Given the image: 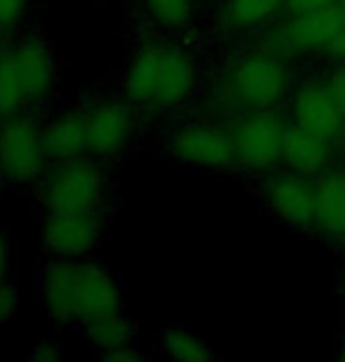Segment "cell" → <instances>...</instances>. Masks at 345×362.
<instances>
[{"label": "cell", "mask_w": 345, "mask_h": 362, "mask_svg": "<svg viewBox=\"0 0 345 362\" xmlns=\"http://www.w3.org/2000/svg\"><path fill=\"white\" fill-rule=\"evenodd\" d=\"M143 7L162 28H181L195 12V0H143Z\"/></svg>", "instance_id": "cell-20"}, {"label": "cell", "mask_w": 345, "mask_h": 362, "mask_svg": "<svg viewBox=\"0 0 345 362\" xmlns=\"http://www.w3.org/2000/svg\"><path fill=\"white\" fill-rule=\"evenodd\" d=\"M106 212H42L38 238L52 259L90 257L104 235Z\"/></svg>", "instance_id": "cell-8"}, {"label": "cell", "mask_w": 345, "mask_h": 362, "mask_svg": "<svg viewBox=\"0 0 345 362\" xmlns=\"http://www.w3.org/2000/svg\"><path fill=\"white\" fill-rule=\"evenodd\" d=\"M87 115L90 156L106 160L125 153L134 136L132 104L120 99H102L85 108Z\"/></svg>", "instance_id": "cell-10"}, {"label": "cell", "mask_w": 345, "mask_h": 362, "mask_svg": "<svg viewBox=\"0 0 345 362\" xmlns=\"http://www.w3.org/2000/svg\"><path fill=\"white\" fill-rule=\"evenodd\" d=\"M291 115L296 125L310 129V132H317L332 141L339 139L345 129V118L341 108L329 88L322 83H303L293 92Z\"/></svg>", "instance_id": "cell-13"}, {"label": "cell", "mask_w": 345, "mask_h": 362, "mask_svg": "<svg viewBox=\"0 0 345 362\" xmlns=\"http://www.w3.org/2000/svg\"><path fill=\"white\" fill-rule=\"evenodd\" d=\"M198 85V69L181 45L148 40L136 47L125 74L129 104L148 113L174 111L190 99Z\"/></svg>", "instance_id": "cell-2"}, {"label": "cell", "mask_w": 345, "mask_h": 362, "mask_svg": "<svg viewBox=\"0 0 345 362\" xmlns=\"http://www.w3.org/2000/svg\"><path fill=\"white\" fill-rule=\"evenodd\" d=\"M345 24V10L341 5L327 10L291 14L289 21L272 31V45L286 54H308L327 49L334 33Z\"/></svg>", "instance_id": "cell-11"}, {"label": "cell", "mask_w": 345, "mask_h": 362, "mask_svg": "<svg viewBox=\"0 0 345 362\" xmlns=\"http://www.w3.org/2000/svg\"><path fill=\"white\" fill-rule=\"evenodd\" d=\"M160 353L178 362H207L214 358V351L207 339L183 327H167L157 339Z\"/></svg>", "instance_id": "cell-18"}, {"label": "cell", "mask_w": 345, "mask_h": 362, "mask_svg": "<svg viewBox=\"0 0 345 362\" xmlns=\"http://www.w3.org/2000/svg\"><path fill=\"white\" fill-rule=\"evenodd\" d=\"M265 200L272 214L293 228H308L317 223L315 186L303 175H279L265 186Z\"/></svg>", "instance_id": "cell-12"}, {"label": "cell", "mask_w": 345, "mask_h": 362, "mask_svg": "<svg viewBox=\"0 0 345 362\" xmlns=\"http://www.w3.org/2000/svg\"><path fill=\"white\" fill-rule=\"evenodd\" d=\"M17 306H19V287L17 282L7 278L0 282V327L17 315Z\"/></svg>", "instance_id": "cell-22"}, {"label": "cell", "mask_w": 345, "mask_h": 362, "mask_svg": "<svg viewBox=\"0 0 345 362\" xmlns=\"http://www.w3.org/2000/svg\"><path fill=\"white\" fill-rule=\"evenodd\" d=\"M61 346L52 341V339H42V341H38L33 346V351L28 353V358L31 360H42V362H47V360H54V358H59L61 356Z\"/></svg>", "instance_id": "cell-26"}, {"label": "cell", "mask_w": 345, "mask_h": 362, "mask_svg": "<svg viewBox=\"0 0 345 362\" xmlns=\"http://www.w3.org/2000/svg\"><path fill=\"white\" fill-rule=\"evenodd\" d=\"M109 175L95 156L49 163L38 181L42 212H106Z\"/></svg>", "instance_id": "cell-4"}, {"label": "cell", "mask_w": 345, "mask_h": 362, "mask_svg": "<svg viewBox=\"0 0 345 362\" xmlns=\"http://www.w3.org/2000/svg\"><path fill=\"white\" fill-rule=\"evenodd\" d=\"M5 184H7V179L3 177V172H0V193H3V188H5Z\"/></svg>", "instance_id": "cell-30"}, {"label": "cell", "mask_w": 345, "mask_h": 362, "mask_svg": "<svg viewBox=\"0 0 345 362\" xmlns=\"http://www.w3.org/2000/svg\"><path fill=\"white\" fill-rule=\"evenodd\" d=\"M167 151L174 160L198 170L217 172L237 163L233 132L212 122H186L171 129Z\"/></svg>", "instance_id": "cell-7"}, {"label": "cell", "mask_w": 345, "mask_h": 362, "mask_svg": "<svg viewBox=\"0 0 345 362\" xmlns=\"http://www.w3.org/2000/svg\"><path fill=\"white\" fill-rule=\"evenodd\" d=\"M42 144H45L49 163L90 156L87 115H85V111L68 108V111L56 113L52 120L42 125Z\"/></svg>", "instance_id": "cell-14"}, {"label": "cell", "mask_w": 345, "mask_h": 362, "mask_svg": "<svg viewBox=\"0 0 345 362\" xmlns=\"http://www.w3.org/2000/svg\"><path fill=\"white\" fill-rule=\"evenodd\" d=\"M289 90V69L272 52H249L228 66L221 81V99L228 106L265 111L279 104Z\"/></svg>", "instance_id": "cell-5"}, {"label": "cell", "mask_w": 345, "mask_h": 362, "mask_svg": "<svg viewBox=\"0 0 345 362\" xmlns=\"http://www.w3.org/2000/svg\"><path fill=\"white\" fill-rule=\"evenodd\" d=\"M99 358L109 360V362H136V360H141V351L136 349V344H127V346H120V349L106 351L104 356H99Z\"/></svg>", "instance_id": "cell-27"}, {"label": "cell", "mask_w": 345, "mask_h": 362, "mask_svg": "<svg viewBox=\"0 0 345 362\" xmlns=\"http://www.w3.org/2000/svg\"><path fill=\"white\" fill-rule=\"evenodd\" d=\"M83 337L87 339L92 349H97L99 356H104L106 351L120 349V346L134 344L136 327L132 317L125 315V310H115V313H106L92 320L83 322L80 327Z\"/></svg>", "instance_id": "cell-17"}, {"label": "cell", "mask_w": 345, "mask_h": 362, "mask_svg": "<svg viewBox=\"0 0 345 362\" xmlns=\"http://www.w3.org/2000/svg\"><path fill=\"white\" fill-rule=\"evenodd\" d=\"M49 165L42 144V125L28 113L0 118V172L7 184L40 181Z\"/></svg>", "instance_id": "cell-6"}, {"label": "cell", "mask_w": 345, "mask_h": 362, "mask_svg": "<svg viewBox=\"0 0 345 362\" xmlns=\"http://www.w3.org/2000/svg\"><path fill=\"white\" fill-rule=\"evenodd\" d=\"M341 0H286V12L289 14H305V12H317L327 10V7L339 5Z\"/></svg>", "instance_id": "cell-24"}, {"label": "cell", "mask_w": 345, "mask_h": 362, "mask_svg": "<svg viewBox=\"0 0 345 362\" xmlns=\"http://www.w3.org/2000/svg\"><path fill=\"white\" fill-rule=\"evenodd\" d=\"M339 358L345 360V339H343V344H341V351H339Z\"/></svg>", "instance_id": "cell-29"}, {"label": "cell", "mask_w": 345, "mask_h": 362, "mask_svg": "<svg viewBox=\"0 0 345 362\" xmlns=\"http://www.w3.org/2000/svg\"><path fill=\"white\" fill-rule=\"evenodd\" d=\"M341 7H343V10H345V0H341V3H339Z\"/></svg>", "instance_id": "cell-31"}, {"label": "cell", "mask_w": 345, "mask_h": 362, "mask_svg": "<svg viewBox=\"0 0 345 362\" xmlns=\"http://www.w3.org/2000/svg\"><path fill=\"white\" fill-rule=\"evenodd\" d=\"M56 62L49 42L26 35L0 47V118L31 113L52 97Z\"/></svg>", "instance_id": "cell-3"}, {"label": "cell", "mask_w": 345, "mask_h": 362, "mask_svg": "<svg viewBox=\"0 0 345 362\" xmlns=\"http://www.w3.org/2000/svg\"><path fill=\"white\" fill-rule=\"evenodd\" d=\"M279 0H228L226 21L233 28H254L275 17Z\"/></svg>", "instance_id": "cell-19"}, {"label": "cell", "mask_w": 345, "mask_h": 362, "mask_svg": "<svg viewBox=\"0 0 345 362\" xmlns=\"http://www.w3.org/2000/svg\"><path fill=\"white\" fill-rule=\"evenodd\" d=\"M317 223L336 240H345V175L327 172L315 184Z\"/></svg>", "instance_id": "cell-16"}, {"label": "cell", "mask_w": 345, "mask_h": 362, "mask_svg": "<svg viewBox=\"0 0 345 362\" xmlns=\"http://www.w3.org/2000/svg\"><path fill=\"white\" fill-rule=\"evenodd\" d=\"M284 136L286 122L282 115L270 108L254 111L233 129L237 163L254 172L272 170L277 163H282Z\"/></svg>", "instance_id": "cell-9"}, {"label": "cell", "mask_w": 345, "mask_h": 362, "mask_svg": "<svg viewBox=\"0 0 345 362\" xmlns=\"http://www.w3.org/2000/svg\"><path fill=\"white\" fill-rule=\"evenodd\" d=\"M12 269V238L5 230V226L0 223V282L10 278Z\"/></svg>", "instance_id": "cell-25"}, {"label": "cell", "mask_w": 345, "mask_h": 362, "mask_svg": "<svg viewBox=\"0 0 345 362\" xmlns=\"http://www.w3.org/2000/svg\"><path fill=\"white\" fill-rule=\"evenodd\" d=\"M38 296L42 310L59 325H75L125 308L115 273L99 259H52L40 271Z\"/></svg>", "instance_id": "cell-1"}, {"label": "cell", "mask_w": 345, "mask_h": 362, "mask_svg": "<svg viewBox=\"0 0 345 362\" xmlns=\"http://www.w3.org/2000/svg\"><path fill=\"white\" fill-rule=\"evenodd\" d=\"M327 52L334 57V59H339V62H345V24L339 28V31L334 33V38L329 40V45H327Z\"/></svg>", "instance_id": "cell-28"}, {"label": "cell", "mask_w": 345, "mask_h": 362, "mask_svg": "<svg viewBox=\"0 0 345 362\" xmlns=\"http://www.w3.org/2000/svg\"><path fill=\"white\" fill-rule=\"evenodd\" d=\"M327 88H329V92H332V97L336 99V104H339L343 118H345V66L334 69L332 74H329Z\"/></svg>", "instance_id": "cell-23"}, {"label": "cell", "mask_w": 345, "mask_h": 362, "mask_svg": "<svg viewBox=\"0 0 345 362\" xmlns=\"http://www.w3.org/2000/svg\"><path fill=\"white\" fill-rule=\"evenodd\" d=\"M31 0H0V33L14 31L24 21Z\"/></svg>", "instance_id": "cell-21"}, {"label": "cell", "mask_w": 345, "mask_h": 362, "mask_svg": "<svg viewBox=\"0 0 345 362\" xmlns=\"http://www.w3.org/2000/svg\"><path fill=\"white\" fill-rule=\"evenodd\" d=\"M334 158L332 139L322 136L317 132L301 127V125H286L284 136V156L282 160L296 172V175H320L329 168Z\"/></svg>", "instance_id": "cell-15"}]
</instances>
